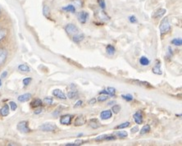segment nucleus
<instances>
[{
  "label": "nucleus",
  "instance_id": "obj_1",
  "mask_svg": "<svg viewBox=\"0 0 182 146\" xmlns=\"http://www.w3.org/2000/svg\"><path fill=\"white\" fill-rule=\"evenodd\" d=\"M159 30H160V32L162 35L166 34L168 31H170L171 26H170V23H169V21H168V18L167 17H164L162 20V22L160 23V26H159Z\"/></svg>",
  "mask_w": 182,
  "mask_h": 146
},
{
  "label": "nucleus",
  "instance_id": "obj_2",
  "mask_svg": "<svg viewBox=\"0 0 182 146\" xmlns=\"http://www.w3.org/2000/svg\"><path fill=\"white\" fill-rule=\"evenodd\" d=\"M39 129L42 130V131H54V130L57 129V126L54 124V123H51V122H46V123H43V125H41L39 126Z\"/></svg>",
  "mask_w": 182,
  "mask_h": 146
},
{
  "label": "nucleus",
  "instance_id": "obj_3",
  "mask_svg": "<svg viewBox=\"0 0 182 146\" xmlns=\"http://www.w3.org/2000/svg\"><path fill=\"white\" fill-rule=\"evenodd\" d=\"M17 130L21 131L22 133H28L31 131V129L29 128L28 122L26 121H22L17 124Z\"/></svg>",
  "mask_w": 182,
  "mask_h": 146
},
{
  "label": "nucleus",
  "instance_id": "obj_4",
  "mask_svg": "<svg viewBox=\"0 0 182 146\" xmlns=\"http://www.w3.org/2000/svg\"><path fill=\"white\" fill-rule=\"evenodd\" d=\"M65 31L68 35H74L78 32V28L74 24H67L65 26Z\"/></svg>",
  "mask_w": 182,
  "mask_h": 146
},
{
  "label": "nucleus",
  "instance_id": "obj_5",
  "mask_svg": "<svg viewBox=\"0 0 182 146\" xmlns=\"http://www.w3.org/2000/svg\"><path fill=\"white\" fill-rule=\"evenodd\" d=\"M7 50L4 48H1L0 49V67L4 64V62L7 60Z\"/></svg>",
  "mask_w": 182,
  "mask_h": 146
},
{
  "label": "nucleus",
  "instance_id": "obj_6",
  "mask_svg": "<svg viewBox=\"0 0 182 146\" xmlns=\"http://www.w3.org/2000/svg\"><path fill=\"white\" fill-rule=\"evenodd\" d=\"M77 17H78V20H79V22H80V23L85 24V23L87 22V20H88L89 13H88V12H85V11H81L78 13Z\"/></svg>",
  "mask_w": 182,
  "mask_h": 146
},
{
  "label": "nucleus",
  "instance_id": "obj_7",
  "mask_svg": "<svg viewBox=\"0 0 182 146\" xmlns=\"http://www.w3.org/2000/svg\"><path fill=\"white\" fill-rule=\"evenodd\" d=\"M116 140V137L114 135H99L94 139L95 141H113Z\"/></svg>",
  "mask_w": 182,
  "mask_h": 146
},
{
  "label": "nucleus",
  "instance_id": "obj_8",
  "mask_svg": "<svg viewBox=\"0 0 182 146\" xmlns=\"http://www.w3.org/2000/svg\"><path fill=\"white\" fill-rule=\"evenodd\" d=\"M134 122H136V124H142L143 122V113L141 111H138L134 114L133 116Z\"/></svg>",
  "mask_w": 182,
  "mask_h": 146
},
{
  "label": "nucleus",
  "instance_id": "obj_9",
  "mask_svg": "<svg viewBox=\"0 0 182 146\" xmlns=\"http://www.w3.org/2000/svg\"><path fill=\"white\" fill-rule=\"evenodd\" d=\"M31 97H32L31 94H30V93H26V94H22V95L18 96L17 99H18V101L21 102V103H25V102H27L28 100H30V99L31 98Z\"/></svg>",
  "mask_w": 182,
  "mask_h": 146
},
{
  "label": "nucleus",
  "instance_id": "obj_10",
  "mask_svg": "<svg viewBox=\"0 0 182 146\" xmlns=\"http://www.w3.org/2000/svg\"><path fill=\"white\" fill-rule=\"evenodd\" d=\"M53 95H54L55 97L58 98L60 99H67V96H66V94H65L64 93L62 92L61 90H58V89H56V90H54V91H53Z\"/></svg>",
  "mask_w": 182,
  "mask_h": 146
},
{
  "label": "nucleus",
  "instance_id": "obj_11",
  "mask_svg": "<svg viewBox=\"0 0 182 146\" xmlns=\"http://www.w3.org/2000/svg\"><path fill=\"white\" fill-rule=\"evenodd\" d=\"M71 122V115H64L61 117L60 123L62 125H70Z\"/></svg>",
  "mask_w": 182,
  "mask_h": 146
},
{
  "label": "nucleus",
  "instance_id": "obj_12",
  "mask_svg": "<svg viewBox=\"0 0 182 146\" xmlns=\"http://www.w3.org/2000/svg\"><path fill=\"white\" fill-rule=\"evenodd\" d=\"M113 116L112 111L111 110H104L100 113V117L102 120H107L111 118Z\"/></svg>",
  "mask_w": 182,
  "mask_h": 146
},
{
  "label": "nucleus",
  "instance_id": "obj_13",
  "mask_svg": "<svg viewBox=\"0 0 182 146\" xmlns=\"http://www.w3.org/2000/svg\"><path fill=\"white\" fill-rule=\"evenodd\" d=\"M86 119L84 115H80L79 117H77V118L75 121V126H80L82 125L86 124Z\"/></svg>",
  "mask_w": 182,
  "mask_h": 146
},
{
  "label": "nucleus",
  "instance_id": "obj_14",
  "mask_svg": "<svg viewBox=\"0 0 182 146\" xmlns=\"http://www.w3.org/2000/svg\"><path fill=\"white\" fill-rule=\"evenodd\" d=\"M152 71L156 75H162V69H161V63L159 61H157L155 66L153 67Z\"/></svg>",
  "mask_w": 182,
  "mask_h": 146
},
{
  "label": "nucleus",
  "instance_id": "obj_15",
  "mask_svg": "<svg viewBox=\"0 0 182 146\" xmlns=\"http://www.w3.org/2000/svg\"><path fill=\"white\" fill-rule=\"evenodd\" d=\"M166 12V9H164V8H160V9L157 10V11L154 12V14L153 15V18H160L162 16H164Z\"/></svg>",
  "mask_w": 182,
  "mask_h": 146
},
{
  "label": "nucleus",
  "instance_id": "obj_16",
  "mask_svg": "<svg viewBox=\"0 0 182 146\" xmlns=\"http://www.w3.org/2000/svg\"><path fill=\"white\" fill-rule=\"evenodd\" d=\"M0 114L3 117H7L9 114V106L7 104H5L3 108L0 109Z\"/></svg>",
  "mask_w": 182,
  "mask_h": 146
},
{
  "label": "nucleus",
  "instance_id": "obj_17",
  "mask_svg": "<svg viewBox=\"0 0 182 146\" xmlns=\"http://www.w3.org/2000/svg\"><path fill=\"white\" fill-rule=\"evenodd\" d=\"M85 38V35H84V34H76L75 35H74V37H73V41L75 42V43H80V41H82L83 39Z\"/></svg>",
  "mask_w": 182,
  "mask_h": 146
},
{
  "label": "nucleus",
  "instance_id": "obj_18",
  "mask_svg": "<svg viewBox=\"0 0 182 146\" xmlns=\"http://www.w3.org/2000/svg\"><path fill=\"white\" fill-rule=\"evenodd\" d=\"M89 125H90V127L94 128V129H97V128H98L100 126V124H99L98 121L97 119H91L90 121V124Z\"/></svg>",
  "mask_w": 182,
  "mask_h": 146
},
{
  "label": "nucleus",
  "instance_id": "obj_19",
  "mask_svg": "<svg viewBox=\"0 0 182 146\" xmlns=\"http://www.w3.org/2000/svg\"><path fill=\"white\" fill-rule=\"evenodd\" d=\"M139 63H140L142 66L145 67V66H148L149 64L150 61L148 58H146V57H145V56H142V57L139 58Z\"/></svg>",
  "mask_w": 182,
  "mask_h": 146
},
{
  "label": "nucleus",
  "instance_id": "obj_20",
  "mask_svg": "<svg viewBox=\"0 0 182 146\" xmlns=\"http://www.w3.org/2000/svg\"><path fill=\"white\" fill-rule=\"evenodd\" d=\"M42 103H43V102H42L41 99L36 98V99L33 100L31 103V107H33V108H38V107H40L42 105Z\"/></svg>",
  "mask_w": 182,
  "mask_h": 146
},
{
  "label": "nucleus",
  "instance_id": "obj_21",
  "mask_svg": "<svg viewBox=\"0 0 182 146\" xmlns=\"http://www.w3.org/2000/svg\"><path fill=\"white\" fill-rule=\"evenodd\" d=\"M18 70L23 71V72H30L31 68L26 64H20L18 66Z\"/></svg>",
  "mask_w": 182,
  "mask_h": 146
},
{
  "label": "nucleus",
  "instance_id": "obj_22",
  "mask_svg": "<svg viewBox=\"0 0 182 146\" xmlns=\"http://www.w3.org/2000/svg\"><path fill=\"white\" fill-rule=\"evenodd\" d=\"M114 135L120 137V138H126L128 135V133L126 131H125V130H120V131L114 132Z\"/></svg>",
  "mask_w": 182,
  "mask_h": 146
},
{
  "label": "nucleus",
  "instance_id": "obj_23",
  "mask_svg": "<svg viewBox=\"0 0 182 146\" xmlns=\"http://www.w3.org/2000/svg\"><path fill=\"white\" fill-rule=\"evenodd\" d=\"M62 10H64V11H67V12H72V13H74L75 12V6L73 5H67L66 6V7H63L62 8Z\"/></svg>",
  "mask_w": 182,
  "mask_h": 146
},
{
  "label": "nucleus",
  "instance_id": "obj_24",
  "mask_svg": "<svg viewBox=\"0 0 182 146\" xmlns=\"http://www.w3.org/2000/svg\"><path fill=\"white\" fill-rule=\"evenodd\" d=\"M106 51H107V54L108 55H113V54H115V48L113 47V45H111V44H108L107 46V48H106Z\"/></svg>",
  "mask_w": 182,
  "mask_h": 146
},
{
  "label": "nucleus",
  "instance_id": "obj_25",
  "mask_svg": "<svg viewBox=\"0 0 182 146\" xmlns=\"http://www.w3.org/2000/svg\"><path fill=\"white\" fill-rule=\"evenodd\" d=\"M150 130H151V128H150L149 125H145L140 130V135H145L146 133L149 132Z\"/></svg>",
  "mask_w": 182,
  "mask_h": 146
},
{
  "label": "nucleus",
  "instance_id": "obj_26",
  "mask_svg": "<svg viewBox=\"0 0 182 146\" xmlns=\"http://www.w3.org/2000/svg\"><path fill=\"white\" fill-rule=\"evenodd\" d=\"M171 43L176 46H181L182 45V39L181 38H175L171 41Z\"/></svg>",
  "mask_w": 182,
  "mask_h": 146
},
{
  "label": "nucleus",
  "instance_id": "obj_27",
  "mask_svg": "<svg viewBox=\"0 0 182 146\" xmlns=\"http://www.w3.org/2000/svg\"><path fill=\"white\" fill-rule=\"evenodd\" d=\"M43 14L46 17H48L49 16V14H50V8L47 5H44L43 7Z\"/></svg>",
  "mask_w": 182,
  "mask_h": 146
},
{
  "label": "nucleus",
  "instance_id": "obj_28",
  "mask_svg": "<svg viewBox=\"0 0 182 146\" xmlns=\"http://www.w3.org/2000/svg\"><path fill=\"white\" fill-rule=\"evenodd\" d=\"M7 30L5 29H3V28H0V41H2L3 39L5 38L7 36Z\"/></svg>",
  "mask_w": 182,
  "mask_h": 146
},
{
  "label": "nucleus",
  "instance_id": "obj_29",
  "mask_svg": "<svg viewBox=\"0 0 182 146\" xmlns=\"http://www.w3.org/2000/svg\"><path fill=\"white\" fill-rule=\"evenodd\" d=\"M67 96L69 98H76L78 97V92L77 91H70L67 94Z\"/></svg>",
  "mask_w": 182,
  "mask_h": 146
},
{
  "label": "nucleus",
  "instance_id": "obj_30",
  "mask_svg": "<svg viewBox=\"0 0 182 146\" xmlns=\"http://www.w3.org/2000/svg\"><path fill=\"white\" fill-rule=\"evenodd\" d=\"M107 91L108 93V95L109 96H115V93H116V90H115V88H113V87H108L107 89Z\"/></svg>",
  "mask_w": 182,
  "mask_h": 146
},
{
  "label": "nucleus",
  "instance_id": "obj_31",
  "mask_svg": "<svg viewBox=\"0 0 182 146\" xmlns=\"http://www.w3.org/2000/svg\"><path fill=\"white\" fill-rule=\"evenodd\" d=\"M107 98H108V95L104 94H100V95L98 97V101H99V102H103V101H106Z\"/></svg>",
  "mask_w": 182,
  "mask_h": 146
},
{
  "label": "nucleus",
  "instance_id": "obj_32",
  "mask_svg": "<svg viewBox=\"0 0 182 146\" xmlns=\"http://www.w3.org/2000/svg\"><path fill=\"white\" fill-rule=\"evenodd\" d=\"M128 126H130V122H124V123H122V124L117 126L116 129H124V128H126Z\"/></svg>",
  "mask_w": 182,
  "mask_h": 146
},
{
  "label": "nucleus",
  "instance_id": "obj_33",
  "mask_svg": "<svg viewBox=\"0 0 182 146\" xmlns=\"http://www.w3.org/2000/svg\"><path fill=\"white\" fill-rule=\"evenodd\" d=\"M122 97L125 100L129 101V102L133 100V96H132L131 94H122Z\"/></svg>",
  "mask_w": 182,
  "mask_h": 146
},
{
  "label": "nucleus",
  "instance_id": "obj_34",
  "mask_svg": "<svg viewBox=\"0 0 182 146\" xmlns=\"http://www.w3.org/2000/svg\"><path fill=\"white\" fill-rule=\"evenodd\" d=\"M43 102L45 104H48V105H51L53 102H54V99H53V98L52 97H46L44 98V99H43Z\"/></svg>",
  "mask_w": 182,
  "mask_h": 146
},
{
  "label": "nucleus",
  "instance_id": "obj_35",
  "mask_svg": "<svg viewBox=\"0 0 182 146\" xmlns=\"http://www.w3.org/2000/svg\"><path fill=\"white\" fill-rule=\"evenodd\" d=\"M112 111H113L114 113L117 114L118 113L121 111V106H120V105H118V104L114 105L113 108H112Z\"/></svg>",
  "mask_w": 182,
  "mask_h": 146
},
{
  "label": "nucleus",
  "instance_id": "obj_36",
  "mask_svg": "<svg viewBox=\"0 0 182 146\" xmlns=\"http://www.w3.org/2000/svg\"><path fill=\"white\" fill-rule=\"evenodd\" d=\"M31 81H32V78L31 77H26V78H24L23 79L22 82H23V84H24L25 86H27L30 85V83L31 82Z\"/></svg>",
  "mask_w": 182,
  "mask_h": 146
},
{
  "label": "nucleus",
  "instance_id": "obj_37",
  "mask_svg": "<svg viewBox=\"0 0 182 146\" xmlns=\"http://www.w3.org/2000/svg\"><path fill=\"white\" fill-rule=\"evenodd\" d=\"M9 106H10V108H11L12 111H16V108H17V104H16L14 101L9 102Z\"/></svg>",
  "mask_w": 182,
  "mask_h": 146
},
{
  "label": "nucleus",
  "instance_id": "obj_38",
  "mask_svg": "<svg viewBox=\"0 0 182 146\" xmlns=\"http://www.w3.org/2000/svg\"><path fill=\"white\" fill-rule=\"evenodd\" d=\"M98 5L100 6V7L102 8L103 10L105 9V7H106L105 0H98Z\"/></svg>",
  "mask_w": 182,
  "mask_h": 146
},
{
  "label": "nucleus",
  "instance_id": "obj_39",
  "mask_svg": "<svg viewBox=\"0 0 182 146\" xmlns=\"http://www.w3.org/2000/svg\"><path fill=\"white\" fill-rule=\"evenodd\" d=\"M129 21H130V23H137L138 22V20H137V18L135 17L134 16H129Z\"/></svg>",
  "mask_w": 182,
  "mask_h": 146
},
{
  "label": "nucleus",
  "instance_id": "obj_40",
  "mask_svg": "<svg viewBox=\"0 0 182 146\" xmlns=\"http://www.w3.org/2000/svg\"><path fill=\"white\" fill-rule=\"evenodd\" d=\"M42 111H43V108H39V107H38V108H36L35 110V114H39V113H42Z\"/></svg>",
  "mask_w": 182,
  "mask_h": 146
},
{
  "label": "nucleus",
  "instance_id": "obj_41",
  "mask_svg": "<svg viewBox=\"0 0 182 146\" xmlns=\"http://www.w3.org/2000/svg\"><path fill=\"white\" fill-rule=\"evenodd\" d=\"M59 108H60V107H59ZM59 108H58V109H56V110L54 111V113H53V115H54V117H58V115H59V113H60L62 112V111H60V110H59Z\"/></svg>",
  "mask_w": 182,
  "mask_h": 146
},
{
  "label": "nucleus",
  "instance_id": "obj_42",
  "mask_svg": "<svg viewBox=\"0 0 182 146\" xmlns=\"http://www.w3.org/2000/svg\"><path fill=\"white\" fill-rule=\"evenodd\" d=\"M84 142H85V141H82V140H77V141H75V143H74V144H75V146H76V145H82V144H83Z\"/></svg>",
  "mask_w": 182,
  "mask_h": 146
},
{
  "label": "nucleus",
  "instance_id": "obj_43",
  "mask_svg": "<svg viewBox=\"0 0 182 146\" xmlns=\"http://www.w3.org/2000/svg\"><path fill=\"white\" fill-rule=\"evenodd\" d=\"M7 76V71H4L2 74H1V76H0V78H2V79H3V78H6Z\"/></svg>",
  "mask_w": 182,
  "mask_h": 146
},
{
  "label": "nucleus",
  "instance_id": "obj_44",
  "mask_svg": "<svg viewBox=\"0 0 182 146\" xmlns=\"http://www.w3.org/2000/svg\"><path fill=\"white\" fill-rule=\"evenodd\" d=\"M82 101L81 100H79L78 102H76V103H75V105H74V108H79V107H80L81 106V104H82Z\"/></svg>",
  "mask_w": 182,
  "mask_h": 146
},
{
  "label": "nucleus",
  "instance_id": "obj_45",
  "mask_svg": "<svg viewBox=\"0 0 182 146\" xmlns=\"http://www.w3.org/2000/svg\"><path fill=\"white\" fill-rule=\"evenodd\" d=\"M139 130V128H138V126H134L133 128H131V130H130V131H131V133H136L137 131Z\"/></svg>",
  "mask_w": 182,
  "mask_h": 146
},
{
  "label": "nucleus",
  "instance_id": "obj_46",
  "mask_svg": "<svg viewBox=\"0 0 182 146\" xmlns=\"http://www.w3.org/2000/svg\"><path fill=\"white\" fill-rule=\"evenodd\" d=\"M96 103V98H92L90 100V102H89V104H90V105H93V104H94V103Z\"/></svg>",
  "mask_w": 182,
  "mask_h": 146
},
{
  "label": "nucleus",
  "instance_id": "obj_47",
  "mask_svg": "<svg viewBox=\"0 0 182 146\" xmlns=\"http://www.w3.org/2000/svg\"><path fill=\"white\" fill-rule=\"evenodd\" d=\"M168 51H169V52H168V53H169V54H170V55H172V54H173V53H172V50H171V47H168Z\"/></svg>",
  "mask_w": 182,
  "mask_h": 146
},
{
  "label": "nucleus",
  "instance_id": "obj_48",
  "mask_svg": "<svg viewBox=\"0 0 182 146\" xmlns=\"http://www.w3.org/2000/svg\"><path fill=\"white\" fill-rule=\"evenodd\" d=\"M116 103L115 101H111V102H109V103H108V105H112L113 103Z\"/></svg>",
  "mask_w": 182,
  "mask_h": 146
},
{
  "label": "nucleus",
  "instance_id": "obj_49",
  "mask_svg": "<svg viewBox=\"0 0 182 146\" xmlns=\"http://www.w3.org/2000/svg\"><path fill=\"white\" fill-rule=\"evenodd\" d=\"M2 86V78H0V88Z\"/></svg>",
  "mask_w": 182,
  "mask_h": 146
},
{
  "label": "nucleus",
  "instance_id": "obj_50",
  "mask_svg": "<svg viewBox=\"0 0 182 146\" xmlns=\"http://www.w3.org/2000/svg\"><path fill=\"white\" fill-rule=\"evenodd\" d=\"M0 14H1V9H0Z\"/></svg>",
  "mask_w": 182,
  "mask_h": 146
}]
</instances>
